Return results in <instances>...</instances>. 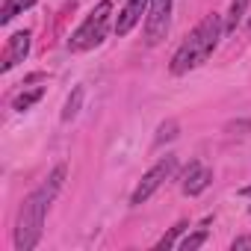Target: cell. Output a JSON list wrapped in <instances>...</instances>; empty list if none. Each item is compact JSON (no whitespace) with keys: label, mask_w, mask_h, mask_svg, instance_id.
I'll list each match as a JSON object with an SVG mask.
<instances>
[{"label":"cell","mask_w":251,"mask_h":251,"mask_svg":"<svg viewBox=\"0 0 251 251\" xmlns=\"http://www.w3.org/2000/svg\"><path fill=\"white\" fill-rule=\"evenodd\" d=\"M65 180V166H56L53 175L48 177L45 186H39L33 195H27V201L21 204L18 213V225H15V248L18 251H33L42 239V227H45V213L50 207V201L56 198V192L62 189Z\"/></svg>","instance_id":"1"},{"label":"cell","mask_w":251,"mask_h":251,"mask_svg":"<svg viewBox=\"0 0 251 251\" xmlns=\"http://www.w3.org/2000/svg\"><path fill=\"white\" fill-rule=\"evenodd\" d=\"M219 39H222V18L219 15H207L189 33V39L177 48V53L172 56V74H186V71L198 68L201 62H207L213 56Z\"/></svg>","instance_id":"2"},{"label":"cell","mask_w":251,"mask_h":251,"mask_svg":"<svg viewBox=\"0 0 251 251\" xmlns=\"http://www.w3.org/2000/svg\"><path fill=\"white\" fill-rule=\"evenodd\" d=\"M109 12H112V3L109 0H100V3L89 12V18L77 27V33L71 36V42H68V48L74 50V53H80V50H89V48H95V45H100L103 39H106V27H109Z\"/></svg>","instance_id":"3"},{"label":"cell","mask_w":251,"mask_h":251,"mask_svg":"<svg viewBox=\"0 0 251 251\" xmlns=\"http://www.w3.org/2000/svg\"><path fill=\"white\" fill-rule=\"evenodd\" d=\"M169 15H172V0H151L148 18H145V42L154 48L169 33Z\"/></svg>","instance_id":"4"},{"label":"cell","mask_w":251,"mask_h":251,"mask_svg":"<svg viewBox=\"0 0 251 251\" xmlns=\"http://www.w3.org/2000/svg\"><path fill=\"white\" fill-rule=\"evenodd\" d=\"M175 166H177V160H175V157H166V160H160V163H157V166H154V169H151V172L142 177V180H139V186H136V192H133L130 204H133V207L145 204V201H148V198H151V195H154L160 186H163V180H166V177L175 172Z\"/></svg>","instance_id":"5"},{"label":"cell","mask_w":251,"mask_h":251,"mask_svg":"<svg viewBox=\"0 0 251 251\" xmlns=\"http://www.w3.org/2000/svg\"><path fill=\"white\" fill-rule=\"evenodd\" d=\"M30 53V33L27 30H18L15 36H9L6 42V50H3V59H0V71H12L18 62H24Z\"/></svg>","instance_id":"6"},{"label":"cell","mask_w":251,"mask_h":251,"mask_svg":"<svg viewBox=\"0 0 251 251\" xmlns=\"http://www.w3.org/2000/svg\"><path fill=\"white\" fill-rule=\"evenodd\" d=\"M148 3H151V0H127V6H124V9L118 12L115 33H118V36H127V33H130V30L142 21V15H145Z\"/></svg>","instance_id":"7"},{"label":"cell","mask_w":251,"mask_h":251,"mask_svg":"<svg viewBox=\"0 0 251 251\" xmlns=\"http://www.w3.org/2000/svg\"><path fill=\"white\" fill-rule=\"evenodd\" d=\"M213 180V172L210 169H201L198 163H189L186 172H183V192L186 195H201Z\"/></svg>","instance_id":"8"},{"label":"cell","mask_w":251,"mask_h":251,"mask_svg":"<svg viewBox=\"0 0 251 251\" xmlns=\"http://www.w3.org/2000/svg\"><path fill=\"white\" fill-rule=\"evenodd\" d=\"M30 6H36V0H3V6H0V24H9L15 15H21Z\"/></svg>","instance_id":"9"},{"label":"cell","mask_w":251,"mask_h":251,"mask_svg":"<svg viewBox=\"0 0 251 251\" xmlns=\"http://www.w3.org/2000/svg\"><path fill=\"white\" fill-rule=\"evenodd\" d=\"M42 95H45V89H42V86H36V89H27V92H21V95L12 100V106H15L18 112H24V109H30L33 103H39V100H42Z\"/></svg>","instance_id":"10"},{"label":"cell","mask_w":251,"mask_h":251,"mask_svg":"<svg viewBox=\"0 0 251 251\" xmlns=\"http://www.w3.org/2000/svg\"><path fill=\"white\" fill-rule=\"evenodd\" d=\"M248 3H251V0H233V3H230V9H227V21H225V30H227V33H233V30H236V24L242 21V15H245Z\"/></svg>","instance_id":"11"},{"label":"cell","mask_w":251,"mask_h":251,"mask_svg":"<svg viewBox=\"0 0 251 251\" xmlns=\"http://www.w3.org/2000/svg\"><path fill=\"white\" fill-rule=\"evenodd\" d=\"M80 103H83V86H77V89L71 92V98L65 100V109H62V121H71V118H77V112H80Z\"/></svg>","instance_id":"12"},{"label":"cell","mask_w":251,"mask_h":251,"mask_svg":"<svg viewBox=\"0 0 251 251\" xmlns=\"http://www.w3.org/2000/svg\"><path fill=\"white\" fill-rule=\"evenodd\" d=\"M175 136H177V121H175V118H169V121H163V124H160V130H157V145L172 142Z\"/></svg>","instance_id":"13"},{"label":"cell","mask_w":251,"mask_h":251,"mask_svg":"<svg viewBox=\"0 0 251 251\" xmlns=\"http://www.w3.org/2000/svg\"><path fill=\"white\" fill-rule=\"evenodd\" d=\"M186 227H189L186 222H177V225H175V227H172V230H169V233H166V236L160 239V242H157V248H160V251H163V248H172V245L177 242V236H180V233H183Z\"/></svg>","instance_id":"14"},{"label":"cell","mask_w":251,"mask_h":251,"mask_svg":"<svg viewBox=\"0 0 251 251\" xmlns=\"http://www.w3.org/2000/svg\"><path fill=\"white\" fill-rule=\"evenodd\" d=\"M204 242H207V230H198V233H192V236L180 239V242H177V248H180V251H192V248H201Z\"/></svg>","instance_id":"15"},{"label":"cell","mask_w":251,"mask_h":251,"mask_svg":"<svg viewBox=\"0 0 251 251\" xmlns=\"http://www.w3.org/2000/svg\"><path fill=\"white\" fill-rule=\"evenodd\" d=\"M230 248H233V251H251V236H236V239L230 242Z\"/></svg>","instance_id":"16"},{"label":"cell","mask_w":251,"mask_h":251,"mask_svg":"<svg viewBox=\"0 0 251 251\" xmlns=\"http://www.w3.org/2000/svg\"><path fill=\"white\" fill-rule=\"evenodd\" d=\"M239 195H242V198H251V186H242V189H239Z\"/></svg>","instance_id":"17"},{"label":"cell","mask_w":251,"mask_h":251,"mask_svg":"<svg viewBox=\"0 0 251 251\" xmlns=\"http://www.w3.org/2000/svg\"><path fill=\"white\" fill-rule=\"evenodd\" d=\"M248 213H251V207H248Z\"/></svg>","instance_id":"18"}]
</instances>
